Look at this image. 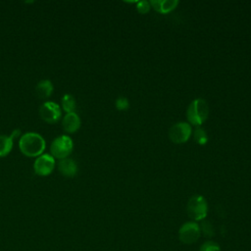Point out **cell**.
<instances>
[{
  "label": "cell",
  "instance_id": "30bf717a",
  "mask_svg": "<svg viewBox=\"0 0 251 251\" xmlns=\"http://www.w3.org/2000/svg\"><path fill=\"white\" fill-rule=\"evenodd\" d=\"M58 169L59 172L68 177H72L76 175L77 172V166L76 163L70 158H65V159H61L59 164H58Z\"/></svg>",
  "mask_w": 251,
  "mask_h": 251
},
{
  "label": "cell",
  "instance_id": "3957f363",
  "mask_svg": "<svg viewBox=\"0 0 251 251\" xmlns=\"http://www.w3.org/2000/svg\"><path fill=\"white\" fill-rule=\"evenodd\" d=\"M186 212L193 221H203L208 214V204L202 195L192 196L186 206Z\"/></svg>",
  "mask_w": 251,
  "mask_h": 251
},
{
  "label": "cell",
  "instance_id": "277c9868",
  "mask_svg": "<svg viewBox=\"0 0 251 251\" xmlns=\"http://www.w3.org/2000/svg\"><path fill=\"white\" fill-rule=\"evenodd\" d=\"M73 147V139L69 135H60L53 139V141L50 144L51 155L60 160L65 159L71 154Z\"/></svg>",
  "mask_w": 251,
  "mask_h": 251
},
{
  "label": "cell",
  "instance_id": "52a82bcc",
  "mask_svg": "<svg viewBox=\"0 0 251 251\" xmlns=\"http://www.w3.org/2000/svg\"><path fill=\"white\" fill-rule=\"evenodd\" d=\"M38 113L40 118L44 122L54 124L60 120L62 115V109L57 103L53 101H47L39 107Z\"/></svg>",
  "mask_w": 251,
  "mask_h": 251
},
{
  "label": "cell",
  "instance_id": "5b68a950",
  "mask_svg": "<svg viewBox=\"0 0 251 251\" xmlns=\"http://www.w3.org/2000/svg\"><path fill=\"white\" fill-rule=\"evenodd\" d=\"M201 235L200 226L195 222H187L178 229V238L184 244L195 243Z\"/></svg>",
  "mask_w": 251,
  "mask_h": 251
},
{
  "label": "cell",
  "instance_id": "e0dca14e",
  "mask_svg": "<svg viewBox=\"0 0 251 251\" xmlns=\"http://www.w3.org/2000/svg\"><path fill=\"white\" fill-rule=\"evenodd\" d=\"M193 135H194L195 141H196L198 144H200V145H204V144H206V142L208 141V136H207V134H206V131H205L204 129H202V128H197V129H195Z\"/></svg>",
  "mask_w": 251,
  "mask_h": 251
},
{
  "label": "cell",
  "instance_id": "8fae6325",
  "mask_svg": "<svg viewBox=\"0 0 251 251\" xmlns=\"http://www.w3.org/2000/svg\"><path fill=\"white\" fill-rule=\"evenodd\" d=\"M53 89V84L49 79H42L38 81L35 86V92L39 98L49 97L52 94Z\"/></svg>",
  "mask_w": 251,
  "mask_h": 251
},
{
  "label": "cell",
  "instance_id": "2e32d148",
  "mask_svg": "<svg viewBox=\"0 0 251 251\" xmlns=\"http://www.w3.org/2000/svg\"><path fill=\"white\" fill-rule=\"evenodd\" d=\"M199 251H221V247L218 242L208 239L202 243Z\"/></svg>",
  "mask_w": 251,
  "mask_h": 251
},
{
  "label": "cell",
  "instance_id": "9c48e42d",
  "mask_svg": "<svg viewBox=\"0 0 251 251\" xmlns=\"http://www.w3.org/2000/svg\"><path fill=\"white\" fill-rule=\"evenodd\" d=\"M62 126L65 131L72 133L76 131L80 126V119L75 112L67 113L62 121Z\"/></svg>",
  "mask_w": 251,
  "mask_h": 251
},
{
  "label": "cell",
  "instance_id": "7c38bea8",
  "mask_svg": "<svg viewBox=\"0 0 251 251\" xmlns=\"http://www.w3.org/2000/svg\"><path fill=\"white\" fill-rule=\"evenodd\" d=\"M14 141L10 135L0 134V157L8 155L13 148Z\"/></svg>",
  "mask_w": 251,
  "mask_h": 251
},
{
  "label": "cell",
  "instance_id": "7a4b0ae2",
  "mask_svg": "<svg viewBox=\"0 0 251 251\" xmlns=\"http://www.w3.org/2000/svg\"><path fill=\"white\" fill-rule=\"evenodd\" d=\"M209 116V106L203 98L194 99L188 106L186 117L193 126L202 125Z\"/></svg>",
  "mask_w": 251,
  "mask_h": 251
},
{
  "label": "cell",
  "instance_id": "5bb4252c",
  "mask_svg": "<svg viewBox=\"0 0 251 251\" xmlns=\"http://www.w3.org/2000/svg\"><path fill=\"white\" fill-rule=\"evenodd\" d=\"M200 226V230H201V233L207 237V238H212L214 235H215V228H214V226L213 224L210 222V221H202L201 225L199 226Z\"/></svg>",
  "mask_w": 251,
  "mask_h": 251
},
{
  "label": "cell",
  "instance_id": "d6986e66",
  "mask_svg": "<svg viewBox=\"0 0 251 251\" xmlns=\"http://www.w3.org/2000/svg\"><path fill=\"white\" fill-rule=\"evenodd\" d=\"M116 107L118 110H126L129 107L128 100L126 97H119L116 100Z\"/></svg>",
  "mask_w": 251,
  "mask_h": 251
},
{
  "label": "cell",
  "instance_id": "ffe728a7",
  "mask_svg": "<svg viewBox=\"0 0 251 251\" xmlns=\"http://www.w3.org/2000/svg\"><path fill=\"white\" fill-rule=\"evenodd\" d=\"M20 134H21V130H20L19 128H17V129H14V130L12 131V133L10 134V136H11V138L14 140V138L18 137Z\"/></svg>",
  "mask_w": 251,
  "mask_h": 251
},
{
  "label": "cell",
  "instance_id": "8992f818",
  "mask_svg": "<svg viewBox=\"0 0 251 251\" xmlns=\"http://www.w3.org/2000/svg\"><path fill=\"white\" fill-rule=\"evenodd\" d=\"M191 131V126L188 123L179 122L171 126L169 137L174 143H184L189 139Z\"/></svg>",
  "mask_w": 251,
  "mask_h": 251
},
{
  "label": "cell",
  "instance_id": "9a60e30c",
  "mask_svg": "<svg viewBox=\"0 0 251 251\" xmlns=\"http://www.w3.org/2000/svg\"><path fill=\"white\" fill-rule=\"evenodd\" d=\"M178 4L177 0H161L160 13H168L174 10Z\"/></svg>",
  "mask_w": 251,
  "mask_h": 251
},
{
  "label": "cell",
  "instance_id": "6da1fadb",
  "mask_svg": "<svg viewBox=\"0 0 251 251\" xmlns=\"http://www.w3.org/2000/svg\"><path fill=\"white\" fill-rule=\"evenodd\" d=\"M19 147L25 156L37 157L40 156L45 149V140L37 132H25L20 138Z\"/></svg>",
  "mask_w": 251,
  "mask_h": 251
},
{
  "label": "cell",
  "instance_id": "ac0fdd59",
  "mask_svg": "<svg viewBox=\"0 0 251 251\" xmlns=\"http://www.w3.org/2000/svg\"><path fill=\"white\" fill-rule=\"evenodd\" d=\"M136 10L140 13V14H145L148 13L150 10V3L147 1H139L137 2L136 5Z\"/></svg>",
  "mask_w": 251,
  "mask_h": 251
},
{
  "label": "cell",
  "instance_id": "4fadbf2b",
  "mask_svg": "<svg viewBox=\"0 0 251 251\" xmlns=\"http://www.w3.org/2000/svg\"><path fill=\"white\" fill-rule=\"evenodd\" d=\"M61 103H62V108L66 112V114L75 112L76 105H75V100L73 95L66 93L61 99Z\"/></svg>",
  "mask_w": 251,
  "mask_h": 251
},
{
  "label": "cell",
  "instance_id": "ba28073f",
  "mask_svg": "<svg viewBox=\"0 0 251 251\" xmlns=\"http://www.w3.org/2000/svg\"><path fill=\"white\" fill-rule=\"evenodd\" d=\"M55 168V159L51 154H41L33 164V170L38 176H48Z\"/></svg>",
  "mask_w": 251,
  "mask_h": 251
}]
</instances>
